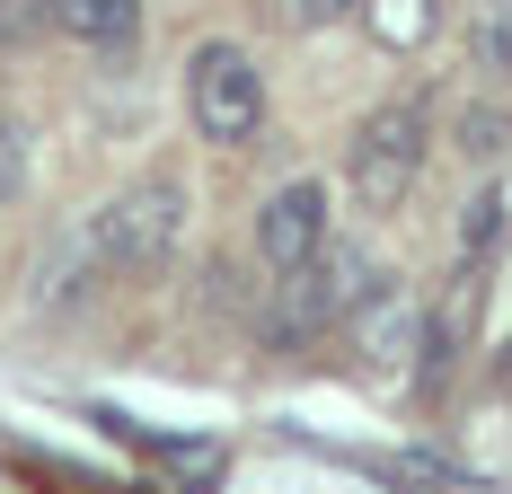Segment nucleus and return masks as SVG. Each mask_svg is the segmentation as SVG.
<instances>
[{"label": "nucleus", "mask_w": 512, "mask_h": 494, "mask_svg": "<svg viewBox=\"0 0 512 494\" xmlns=\"http://www.w3.org/2000/svg\"><path fill=\"white\" fill-rule=\"evenodd\" d=\"M424 159H433V106L424 98H389L371 106L354 124V142H345V186H354L362 212H398L415 195V177H424Z\"/></svg>", "instance_id": "obj_1"}, {"label": "nucleus", "mask_w": 512, "mask_h": 494, "mask_svg": "<svg viewBox=\"0 0 512 494\" xmlns=\"http://www.w3.org/2000/svg\"><path fill=\"white\" fill-rule=\"evenodd\" d=\"M45 27L89 53H133L142 45V0H45Z\"/></svg>", "instance_id": "obj_7"}, {"label": "nucleus", "mask_w": 512, "mask_h": 494, "mask_svg": "<svg viewBox=\"0 0 512 494\" xmlns=\"http://www.w3.org/2000/svg\"><path fill=\"white\" fill-rule=\"evenodd\" d=\"M362 18H371V36H380L389 53H407V45L433 36V18H442V9H433V0H362Z\"/></svg>", "instance_id": "obj_11"}, {"label": "nucleus", "mask_w": 512, "mask_h": 494, "mask_svg": "<svg viewBox=\"0 0 512 494\" xmlns=\"http://www.w3.org/2000/svg\"><path fill=\"white\" fill-rule=\"evenodd\" d=\"M468 62L486 80H512V0H477L468 9Z\"/></svg>", "instance_id": "obj_10"}, {"label": "nucleus", "mask_w": 512, "mask_h": 494, "mask_svg": "<svg viewBox=\"0 0 512 494\" xmlns=\"http://www.w3.org/2000/svg\"><path fill=\"white\" fill-rule=\"evenodd\" d=\"M504 230H512V186L486 177V186L460 203V230H451V239H460V265H486V256L504 247Z\"/></svg>", "instance_id": "obj_9"}, {"label": "nucleus", "mask_w": 512, "mask_h": 494, "mask_svg": "<svg viewBox=\"0 0 512 494\" xmlns=\"http://www.w3.org/2000/svg\"><path fill=\"white\" fill-rule=\"evenodd\" d=\"M451 150H460L468 168L512 159V106L504 98H460V115H451Z\"/></svg>", "instance_id": "obj_8"}, {"label": "nucleus", "mask_w": 512, "mask_h": 494, "mask_svg": "<svg viewBox=\"0 0 512 494\" xmlns=\"http://www.w3.org/2000/svg\"><path fill=\"white\" fill-rule=\"evenodd\" d=\"M27 186V142H18V124H0V203H18Z\"/></svg>", "instance_id": "obj_12"}, {"label": "nucleus", "mask_w": 512, "mask_h": 494, "mask_svg": "<svg viewBox=\"0 0 512 494\" xmlns=\"http://www.w3.org/2000/svg\"><path fill=\"white\" fill-rule=\"evenodd\" d=\"M186 115H195V133L221 150H248L265 133V71H256L248 45H230V36H212V45L186 53Z\"/></svg>", "instance_id": "obj_3"}, {"label": "nucleus", "mask_w": 512, "mask_h": 494, "mask_svg": "<svg viewBox=\"0 0 512 494\" xmlns=\"http://www.w3.org/2000/svg\"><path fill=\"white\" fill-rule=\"evenodd\" d=\"M354 345H362V371L398 380V371H407L415 353L433 345V318H424V309H415L407 292H380V300H371V309L354 318Z\"/></svg>", "instance_id": "obj_6"}, {"label": "nucleus", "mask_w": 512, "mask_h": 494, "mask_svg": "<svg viewBox=\"0 0 512 494\" xmlns=\"http://www.w3.org/2000/svg\"><path fill=\"white\" fill-rule=\"evenodd\" d=\"M283 283H292V327H336V318H362L380 300V265L362 247L327 239V256L301 265V274H283Z\"/></svg>", "instance_id": "obj_5"}, {"label": "nucleus", "mask_w": 512, "mask_h": 494, "mask_svg": "<svg viewBox=\"0 0 512 494\" xmlns=\"http://www.w3.org/2000/svg\"><path fill=\"white\" fill-rule=\"evenodd\" d=\"M256 256H265V274H301L327 256V186L318 177H292L256 203Z\"/></svg>", "instance_id": "obj_4"}, {"label": "nucleus", "mask_w": 512, "mask_h": 494, "mask_svg": "<svg viewBox=\"0 0 512 494\" xmlns=\"http://www.w3.org/2000/svg\"><path fill=\"white\" fill-rule=\"evenodd\" d=\"M362 0H301V27H336V18H354Z\"/></svg>", "instance_id": "obj_14"}, {"label": "nucleus", "mask_w": 512, "mask_h": 494, "mask_svg": "<svg viewBox=\"0 0 512 494\" xmlns=\"http://www.w3.org/2000/svg\"><path fill=\"white\" fill-rule=\"evenodd\" d=\"M18 36H45V0H0V45Z\"/></svg>", "instance_id": "obj_13"}, {"label": "nucleus", "mask_w": 512, "mask_h": 494, "mask_svg": "<svg viewBox=\"0 0 512 494\" xmlns=\"http://www.w3.org/2000/svg\"><path fill=\"white\" fill-rule=\"evenodd\" d=\"M186 186L177 177H133L124 195L98 203V221H89V256H98L106 274H159L177 247H186Z\"/></svg>", "instance_id": "obj_2"}]
</instances>
